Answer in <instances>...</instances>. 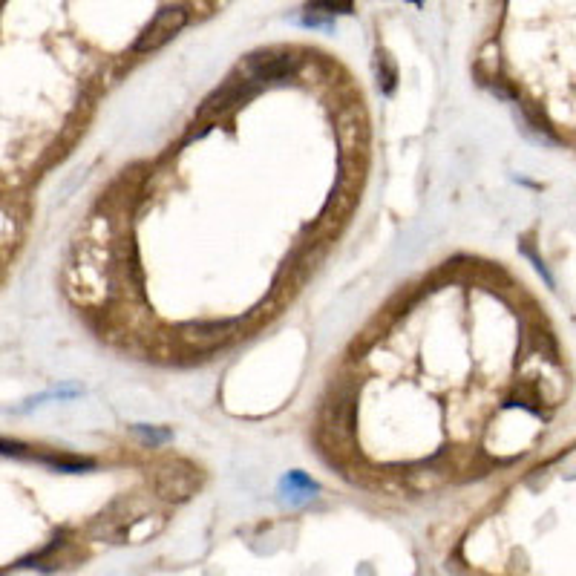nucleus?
Listing matches in <instances>:
<instances>
[{
    "label": "nucleus",
    "instance_id": "nucleus-1",
    "mask_svg": "<svg viewBox=\"0 0 576 576\" xmlns=\"http://www.w3.org/2000/svg\"><path fill=\"white\" fill-rule=\"evenodd\" d=\"M188 21H191V15H188L185 6H165L162 12H156V18L150 24L144 26L142 35L133 44V52L136 55H147V52L162 49L188 26Z\"/></svg>",
    "mask_w": 576,
    "mask_h": 576
},
{
    "label": "nucleus",
    "instance_id": "nucleus-2",
    "mask_svg": "<svg viewBox=\"0 0 576 576\" xmlns=\"http://www.w3.org/2000/svg\"><path fill=\"white\" fill-rule=\"evenodd\" d=\"M196 490V473L188 464H168L156 473V493L168 502H185Z\"/></svg>",
    "mask_w": 576,
    "mask_h": 576
},
{
    "label": "nucleus",
    "instance_id": "nucleus-3",
    "mask_svg": "<svg viewBox=\"0 0 576 576\" xmlns=\"http://www.w3.org/2000/svg\"><path fill=\"white\" fill-rule=\"evenodd\" d=\"M237 320H222V323H191V326H185V332L191 340H199V343H222V340H228V337L237 335Z\"/></svg>",
    "mask_w": 576,
    "mask_h": 576
},
{
    "label": "nucleus",
    "instance_id": "nucleus-4",
    "mask_svg": "<svg viewBox=\"0 0 576 576\" xmlns=\"http://www.w3.org/2000/svg\"><path fill=\"white\" fill-rule=\"evenodd\" d=\"M349 12H352V0H309L306 24L320 26L332 21L335 15H349Z\"/></svg>",
    "mask_w": 576,
    "mask_h": 576
},
{
    "label": "nucleus",
    "instance_id": "nucleus-5",
    "mask_svg": "<svg viewBox=\"0 0 576 576\" xmlns=\"http://www.w3.org/2000/svg\"><path fill=\"white\" fill-rule=\"evenodd\" d=\"M283 493H286L288 502H309L317 493V484L309 476H303V473H288L286 479H283Z\"/></svg>",
    "mask_w": 576,
    "mask_h": 576
},
{
    "label": "nucleus",
    "instance_id": "nucleus-6",
    "mask_svg": "<svg viewBox=\"0 0 576 576\" xmlns=\"http://www.w3.org/2000/svg\"><path fill=\"white\" fill-rule=\"evenodd\" d=\"M378 78H381V84H384V93H392V90H395L398 72H395V64H392V58H389L386 52L378 55Z\"/></svg>",
    "mask_w": 576,
    "mask_h": 576
},
{
    "label": "nucleus",
    "instance_id": "nucleus-7",
    "mask_svg": "<svg viewBox=\"0 0 576 576\" xmlns=\"http://www.w3.org/2000/svg\"><path fill=\"white\" fill-rule=\"evenodd\" d=\"M136 435H142L144 444H150V447H156V444H165L170 438L168 430H153V427H144V424H139L136 427Z\"/></svg>",
    "mask_w": 576,
    "mask_h": 576
}]
</instances>
